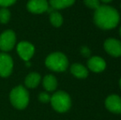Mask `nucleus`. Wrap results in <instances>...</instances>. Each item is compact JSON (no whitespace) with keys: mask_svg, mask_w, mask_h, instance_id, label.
<instances>
[{"mask_svg":"<svg viewBox=\"0 0 121 120\" xmlns=\"http://www.w3.org/2000/svg\"><path fill=\"white\" fill-rule=\"evenodd\" d=\"M94 21L96 26L101 29H113L120 22V14L112 7L100 5L94 13Z\"/></svg>","mask_w":121,"mask_h":120,"instance_id":"obj_1","label":"nucleus"},{"mask_svg":"<svg viewBox=\"0 0 121 120\" xmlns=\"http://www.w3.org/2000/svg\"><path fill=\"white\" fill-rule=\"evenodd\" d=\"M45 65L54 72H64L68 68L69 60L64 54L55 52L49 54L45 59Z\"/></svg>","mask_w":121,"mask_h":120,"instance_id":"obj_2","label":"nucleus"},{"mask_svg":"<svg viewBox=\"0 0 121 120\" xmlns=\"http://www.w3.org/2000/svg\"><path fill=\"white\" fill-rule=\"evenodd\" d=\"M50 103L54 110L59 113H64L70 109L71 98L65 91H59L51 96Z\"/></svg>","mask_w":121,"mask_h":120,"instance_id":"obj_3","label":"nucleus"},{"mask_svg":"<svg viewBox=\"0 0 121 120\" xmlns=\"http://www.w3.org/2000/svg\"><path fill=\"white\" fill-rule=\"evenodd\" d=\"M10 100L15 108L23 109L29 103V93L22 86H18L12 90L10 93Z\"/></svg>","mask_w":121,"mask_h":120,"instance_id":"obj_4","label":"nucleus"},{"mask_svg":"<svg viewBox=\"0 0 121 120\" xmlns=\"http://www.w3.org/2000/svg\"><path fill=\"white\" fill-rule=\"evenodd\" d=\"M16 44V35L11 30H5L0 35V50L3 51H10Z\"/></svg>","mask_w":121,"mask_h":120,"instance_id":"obj_5","label":"nucleus"},{"mask_svg":"<svg viewBox=\"0 0 121 120\" xmlns=\"http://www.w3.org/2000/svg\"><path fill=\"white\" fill-rule=\"evenodd\" d=\"M13 61L10 55L6 53L0 54V77H7L12 73Z\"/></svg>","mask_w":121,"mask_h":120,"instance_id":"obj_6","label":"nucleus"},{"mask_svg":"<svg viewBox=\"0 0 121 120\" xmlns=\"http://www.w3.org/2000/svg\"><path fill=\"white\" fill-rule=\"evenodd\" d=\"M17 51L19 56L23 60L27 61L31 58L35 53V47L32 44L29 43L27 41L20 42L17 46Z\"/></svg>","mask_w":121,"mask_h":120,"instance_id":"obj_7","label":"nucleus"},{"mask_svg":"<svg viewBox=\"0 0 121 120\" xmlns=\"http://www.w3.org/2000/svg\"><path fill=\"white\" fill-rule=\"evenodd\" d=\"M104 48L105 51L114 57L121 56V42L114 38H109L105 41Z\"/></svg>","mask_w":121,"mask_h":120,"instance_id":"obj_8","label":"nucleus"},{"mask_svg":"<svg viewBox=\"0 0 121 120\" xmlns=\"http://www.w3.org/2000/svg\"><path fill=\"white\" fill-rule=\"evenodd\" d=\"M26 7L30 12L35 14H40L47 12L49 3L47 0H29Z\"/></svg>","mask_w":121,"mask_h":120,"instance_id":"obj_9","label":"nucleus"},{"mask_svg":"<svg viewBox=\"0 0 121 120\" xmlns=\"http://www.w3.org/2000/svg\"><path fill=\"white\" fill-rule=\"evenodd\" d=\"M105 107L114 114H121V98L117 95H111L105 99Z\"/></svg>","mask_w":121,"mask_h":120,"instance_id":"obj_10","label":"nucleus"},{"mask_svg":"<svg viewBox=\"0 0 121 120\" xmlns=\"http://www.w3.org/2000/svg\"><path fill=\"white\" fill-rule=\"evenodd\" d=\"M87 66L90 68V70L94 72H100L105 70L106 67L105 61L102 58L98 56H95L89 58L87 62Z\"/></svg>","mask_w":121,"mask_h":120,"instance_id":"obj_11","label":"nucleus"},{"mask_svg":"<svg viewBox=\"0 0 121 120\" xmlns=\"http://www.w3.org/2000/svg\"><path fill=\"white\" fill-rule=\"evenodd\" d=\"M70 71L73 75L78 78H86L88 76L87 69L80 63H73L71 66Z\"/></svg>","mask_w":121,"mask_h":120,"instance_id":"obj_12","label":"nucleus"},{"mask_svg":"<svg viewBox=\"0 0 121 120\" xmlns=\"http://www.w3.org/2000/svg\"><path fill=\"white\" fill-rule=\"evenodd\" d=\"M40 75L37 72H31L25 79V85L28 88H35L40 82Z\"/></svg>","mask_w":121,"mask_h":120,"instance_id":"obj_13","label":"nucleus"},{"mask_svg":"<svg viewBox=\"0 0 121 120\" xmlns=\"http://www.w3.org/2000/svg\"><path fill=\"white\" fill-rule=\"evenodd\" d=\"M43 86L47 91H54L57 88L58 82L53 75H47L43 79Z\"/></svg>","mask_w":121,"mask_h":120,"instance_id":"obj_14","label":"nucleus"},{"mask_svg":"<svg viewBox=\"0 0 121 120\" xmlns=\"http://www.w3.org/2000/svg\"><path fill=\"white\" fill-rule=\"evenodd\" d=\"M75 0H49V4L54 9H63L72 6Z\"/></svg>","mask_w":121,"mask_h":120,"instance_id":"obj_15","label":"nucleus"},{"mask_svg":"<svg viewBox=\"0 0 121 120\" xmlns=\"http://www.w3.org/2000/svg\"><path fill=\"white\" fill-rule=\"evenodd\" d=\"M49 20H50L51 24L55 27H59L63 24V17L59 12L56 11H54L50 13L49 16Z\"/></svg>","mask_w":121,"mask_h":120,"instance_id":"obj_16","label":"nucleus"},{"mask_svg":"<svg viewBox=\"0 0 121 120\" xmlns=\"http://www.w3.org/2000/svg\"><path fill=\"white\" fill-rule=\"evenodd\" d=\"M11 17V13L7 8H2L0 9V22L6 24L9 21Z\"/></svg>","mask_w":121,"mask_h":120,"instance_id":"obj_17","label":"nucleus"},{"mask_svg":"<svg viewBox=\"0 0 121 120\" xmlns=\"http://www.w3.org/2000/svg\"><path fill=\"white\" fill-rule=\"evenodd\" d=\"M84 3L87 8L91 9H97L100 6V0H84Z\"/></svg>","mask_w":121,"mask_h":120,"instance_id":"obj_18","label":"nucleus"},{"mask_svg":"<svg viewBox=\"0 0 121 120\" xmlns=\"http://www.w3.org/2000/svg\"><path fill=\"white\" fill-rule=\"evenodd\" d=\"M50 98H51V96H49V95L45 92H42L39 95V99H40V101H41L42 103L49 102V101H50Z\"/></svg>","mask_w":121,"mask_h":120,"instance_id":"obj_19","label":"nucleus"},{"mask_svg":"<svg viewBox=\"0 0 121 120\" xmlns=\"http://www.w3.org/2000/svg\"><path fill=\"white\" fill-rule=\"evenodd\" d=\"M17 0H0V6L2 8H8V6H11L16 2Z\"/></svg>","mask_w":121,"mask_h":120,"instance_id":"obj_20","label":"nucleus"},{"mask_svg":"<svg viewBox=\"0 0 121 120\" xmlns=\"http://www.w3.org/2000/svg\"><path fill=\"white\" fill-rule=\"evenodd\" d=\"M81 54L84 57H89L91 55V50L87 48L86 46H83L81 49Z\"/></svg>","mask_w":121,"mask_h":120,"instance_id":"obj_21","label":"nucleus"},{"mask_svg":"<svg viewBox=\"0 0 121 120\" xmlns=\"http://www.w3.org/2000/svg\"><path fill=\"white\" fill-rule=\"evenodd\" d=\"M100 1L103 2V3H110V2L113 1V0H100Z\"/></svg>","mask_w":121,"mask_h":120,"instance_id":"obj_22","label":"nucleus"},{"mask_svg":"<svg viewBox=\"0 0 121 120\" xmlns=\"http://www.w3.org/2000/svg\"><path fill=\"white\" fill-rule=\"evenodd\" d=\"M120 88H121V78H120Z\"/></svg>","mask_w":121,"mask_h":120,"instance_id":"obj_23","label":"nucleus"},{"mask_svg":"<svg viewBox=\"0 0 121 120\" xmlns=\"http://www.w3.org/2000/svg\"><path fill=\"white\" fill-rule=\"evenodd\" d=\"M120 36H121V27L120 28Z\"/></svg>","mask_w":121,"mask_h":120,"instance_id":"obj_24","label":"nucleus"}]
</instances>
